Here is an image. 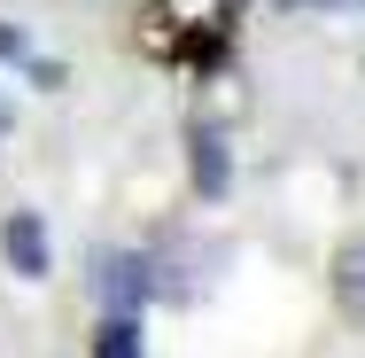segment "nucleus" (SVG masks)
<instances>
[{
    "label": "nucleus",
    "instance_id": "1",
    "mask_svg": "<svg viewBox=\"0 0 365 358\" xmlns=\"http://www.w3.org/2000/svg\"><path fill=\"white\" fill-rule=\"evenodd\" d=\"M0 257H8V273H16V281H47V273H55L39 211H8V226H0Z\"/></svg>",
    "mask_w": 365,
    "mask_h": 358
},
{
    "label": "nucleus",
    "instance_id": "2",
    "mask_svg": "<svg viewBox=\"0 0 365 358\" xmlns=\"http://www.w3.org/2000/svg\"><path fill=\"white\" fill-rule=\"evenodd\" d=\"M93 288H101V304H109V312H140L148 296H155V273H148L140 249H117V257H101Z\"/></svg>",
    "mask_w": 365,
    "mask_h": 358
},
{
    "label": "nucleus",
    "instance_id": "3",
    "mask_svg": "<svg viewBox=\"0 0 365 358\" xmlns=\"http://www.w3.org/2000/svg\"><path fill=\"white\" fill-rule=\"evenodd\" d=\"M225 179H233L225 133H218V125H195V187H202V195H225Z\"/></svg>",
    "mask_w": 365,
    "mask_h": 358
},
{
    "label": "nucleus",
    "instance_id": "4",
    "mask_svg": "<svg viewBox=\"0 0 365 358\" xmlns=\"http://www.w3.org/2000/svg\"><path fill=\"white\" fill-rule=\"evenodd\" d=\"M334 304H342V319H350V327H365V242L334 257Z\"/></svg>",
    "mask_w": 365,
    "mask_h": 358
},
{
    "label": "nucleus",
    "instance_id": "5",
    "mask_svg": "<svg viewBox=\"0 0 365 358\" xmlns=\"http://www.w3.org/2000/svg\"><path fill=\"white\" fill-rule=\"evenodd\" d=\"M93 358H140V312H109L93 335Z\"/></svg>",
    "mask_w": 365,
    "mask_h": 358
},
{
    "label": "nucleus",
    "instance_id": "6",
    "mask_svg": "<svg viewBox=\"0 0 365 358\" xmlns=\"http://www.w3.org/2000/svg\"><path fill=\"white\" fill-rule=\"evenodd\" d=\"M0 63H31V47H24V31H16V24H0Z\"/></svg>",
    "mask_w": 365,
    "mask_h": 358
},
{
    "label": "nucleus",
    "instance_id": "7",
    "mask_svg": "<svg viewBox=\"0 0 365 358\" xmlns=\"http://www.w3.org/2000/svg\"><path fill=\"white\" fill-rule=\"evenodd\" d=\"M288 8H365V0H288Z\"/></svg>",
    "mask_w": 365,
    "mask_h": 358
}]
</instances>
